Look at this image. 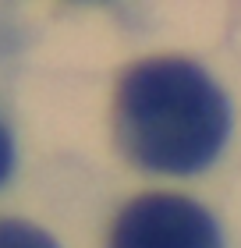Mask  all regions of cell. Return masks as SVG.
I'll use <instances>...</instances> for the list:
<instances>
[{"label": "cell", "instance_id": "3", "mask_svg": "<svg viewBox=\"0 0 241 248\" xmlns=\"http://www.w3.org/2000/svg\"><path fill=\"white\" fill-rule=\"evenodd\" d=\"M0 248H57V241L29 220L0 217Z\"/></svg>", "mask_w": 241, "mask_h": 248}, {"label": "cell", "instance_id": "2", "mask_svg": "<svg viewBox=\"0 0 241 248\" xmlns=\"http://www.w3.org/2000/svg\"><path fill=\"white\" fill-rule=\"evenodd\" d=\"M107 248H224V238L213 213L195 199L145 191L117 209Z\"/></svg>", "mask_w": 241, "mask_h": 248}, {"label": "cell", "instance_id": "4", "mask_svg": "<svg viewBox=\"0 0 241 248\" xmlns=\"http://www.w3.org/2000/svg\"><path fill=\"white\" fill-rule=\"evenodd\" d=\"M11 170H15V139L4 128V121H0V185L11 177Z\"/></svg>", "mask_w": 241, "mask_h": 248}, {"label": "cell", "instance_id": "1", "mask_svg": "<svg viewBox=\"0 0 241 248\" xmlns=\"http://www.w3.org/2000/svg\"><path fill=\"white\" fill-rule=\"evenodd\" d=\"M231 135V103L220 85L185 57L131 64L113 96V139L135 167L153 174H199Z\"/></svg>", "mask_w": 241, "mask_h": 248}]
</instances>
